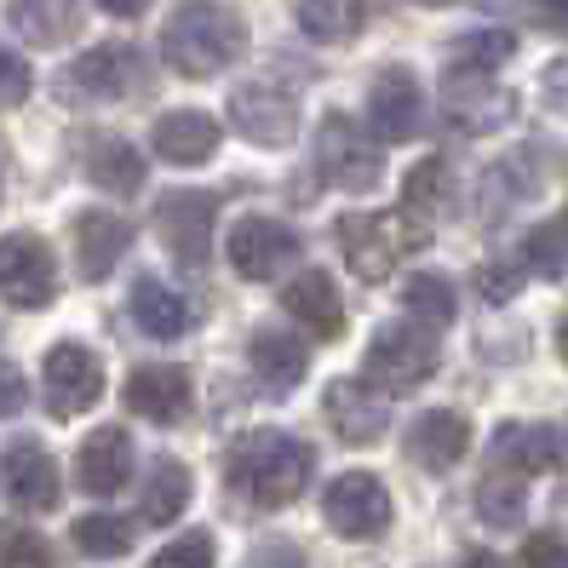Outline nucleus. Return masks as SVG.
Segmentation results:
<instances>
[{
    "label": "nucleus",
    "mask_w": 568,
    "mask_h": 568,
    "mask_svg": "<svg viewBox=\"0 0 568 568\" xmlns=\"http://www.w3.org/2000/svg\"><path fill=\"white\" fill-rule=\"evenodd\" d=\"M523 511H528V488H523V477H483L477 483V517L488 523V528H517L523 523Z\"/></svg>",
    "instance_id": "34"
},
{
    "label": "nucleus",
    "mask_w": 568,
    "mask_h": 568,
    "mask_svg": "<svg viewBox=\"0 0 568 568\" xmlns=\"http://www.w3.org/2000/svg\"><path fill=\"white\" fill-rule=\"evenodd\" d=\"M242 52H247V23L230 7H213V0L179 7L161 29V58L173 63L184 81H207V75L230 70Z\"/></svg>",
    "instance_id": "2"
},
{
    "label": "nucleus",
    "mask_w": 568,
    "mask_h": 568,
    "mask_svg": "<svg viewBox=\"0 0 568 568\" xmlns=\"http://www.w3.org/2000/svg\"><path fill=\"white\" fill-rule=\"evenodd\" d=\"M132 247V224L110 207H87L75 219V276L81 282H104L115 264L126 258Z\"/></svg>",
    "instance_id": "19"
},
{
    "label": "nucleus",
    "mask_w": 568,
    "mask_h": 568,
    "mask_svg": "<svg viewBox=\"0 0 568 568\" xmlns=\"http://www.w3.org/2000/svg\"><path fill=\"white\" fill-rule=\"evenodd\" d=\"M448 207H454V166L443 155H430V161H419L414 173L403 179V207H396V219H403L408 236L425 247L430 230L448 219Z\"/></svg>",
    "instance_id": "17"
},
{
    "label": "nucleus",
    "mask_w": 568,
    "mask_h": 568,
    "mask_svg": "<svg viewBox=\"0 0 568 568\" xmlns=\"http://www.w3.org/2000/svg\"><path fill=\"white\" fill-rule=\"evenodd\" d=\"M465 448H471V425H465V414H454V408H430L408 430V454H414V465H425V471H454V465L465 459Z\"/></svg>",
    "instance_id": "24"
},
{
    "label": "nucleus",
    "mask_w": 568,
    "mask_h": 568,
    "mask_svg": "<svg viewBox=\"0 0 568 568\" xmlns=\"http://www.w3.org/2000/svg\"><path fill=\"white\" fill-rule=\"evenodd\" d=\"M224 253H230V264H236V276H247V282H276V276H287V264L298 258V236H293L287 224H276V219L247 213V219L230 224Z\"/></svg>",
    "instance_id": "10"
},
{
    "label": "nucleus",
    "mask_w": 568,
    "mask_h": 568,
    "mask_svg": "<svg viewBox=\"0 0 568 568\" xmlns=\"http://www.w3.org/2000/svg\"><path fill=\"white\" fill-rule=\"evenodd\" d=\"M36 92V75H29V63L0 41V110H18L23 98Z\"/></svg>",
    "instance_id": "39"
},
{
    "label": "nucleus",
    "mask_w": 568,
    "mask_h": 568,
    "mask_svg": "<svg viewBox=\"0 0 568 568\" xmlns=\"http://www.w3.org/2000/svg\"><path fill=\"white\" fill-rule=\"evenodd\" d=\"M247 356H253L258 385L271 390V396H287L298 379L311 374V345L293 339V333H282V327H258L253 345H247Z\"/></svg>",
    "instance_id": "25"
},
{
    "label": "nucleus",
    "mask_w": 568,
    "mask_h": 568,
    "mask_svg": "<svg viewBox=\"0 0 568 568\" xmlns=\"http://www.w3.org/2000/svg\"><path fill=\"white\" fill-rule=\"evenodd\" d=\"M419 7H454V0H419Z\"/></svg>",
    "instance_id": "47"
},
{
    "label": "nucleus",
    "mask_w": 568,
    "mask_h": 568,
    "mask_svg": "<svg viewBox=\"0 0 568 568\" xmlns=\"http://www.w3.org/2000/svg\"><path fill=\"white\" fill-rule=\"evenodd\" d=\"M459 568H506V562H499L494 551H465V562Z\"/></svg>",
    "instance_id": "45"
},
{
    "label": "nucleus",
    "mask_w": 568,
    "mask_h": 568,
    "mask_svg": "<svg viewBox=\"0 0 568 568\" xmlns=\"http://www.w3.org/2000/svg\"><path fill=\"white\" fill-rule=\"evenodd\" d=\"M219 562V540L202 528V534H184V540H173V546H161L155 557H150V568H213Z\"/></svg>",
    "instance_id": "38"
},
{
    "label": "nucleus",
    "mask_w": 568,
    "mask_h": 568,
    "mask_svg": "<svg viewBox=\"0 0 568 568\" xmlns=\"http://www.w3.org/2000/svg\"><path fill=\"white\" fill-rule=\"evenodd\" d=\"M557 351H562V362H568V316H562V327H557Z\"/></svg>",
    "instance_id": "46"
},
{
    "label": "nucleus",
    "mask_w": 568,
    "mask_h": 568,
    "mask_svg": "<svg viewBox=\"0 0 568 568\" xmlns=\"http://www.w3.org/2000/svg\"><path fill=\"white\" fill-rule=\"evenodd\" d=\"M41 385H47V414L52 419H75L87 414L98 396H104V367L87 345H52L47 351V367H41Z\"/></svg>",
    "instance_id": "11"
},
{
    "label": "nucleus",
    "mask_w": 568,
    "mask_h": 568,
    "mask_svg": "<svg viewBox=\"0 0 568 568\" xmlns=\"http://www.w3.org/2000/svg\"><path fill=\"white\" fill-rule=\"evenodd\" d=\"M0 298L18 311H47L58 298V258L36 230L0 236Z\"/></svg>",
    "instance_id": "7"
},
{
    "label": "nucleus",
    "mask_w": 568,
    "mask_h": 568,
    "mask_svg": "<svg viewBox=\"0 0 568 568\" xmlns=\"http://www.w3.org/2000/svg\"><path fill=\"white\" fill-rule=\"evenodd\" d=\"M132 81H139V52L132 47H87L75 63H70V87L75 98H87V104H110V98H126Z\"/></svg>",
    "instance_id": "21"
},
{
    "label": "nucleus",
    "mask_w": 568,
    "mask_h": 568,
    "mask_svg": "<svg viewBox=\"0 0 568 568\" xmlns=\"http://www.w3.org/2000/svg\"><path fill=\"white\" fill-rule=\"evenodd\" d=\"M282 311L311 333V339H339L345 333V305H339V287H333L327 271H305L282 287Z\"/></svg>",
    "instance_id": "22"
},
{
    "label": "nucleus",
    "mask_w": 568,
    "mask_h": 568,
    "mask_svg": "<svg viewBox=\"0 0 568 568\" xmlns=\"http://www.w3.org/2000/svg\"><path fill=\"white\" fill-rule=\"evenodd\" d=\"M98 7H104L110 18H139V12L150 7V0H98Z\"/></svg>",
    "instance_id": "44"
},
{
    "label": "nucleus",
    "mask_w": 568,
    "mask_h": 568,
    "mask_svg": "<svg viewBox=\"0 0 568 568\" xmlns=\"http://www.w3.org/2000/svg\"><path fill=\"white\" fill-rule=\"evenodd\" d=\"M75 483H81L87 494H98V499L132 483V437H126L121 425H104V430H92V437L81 443V454H75Z\"/></svg>",
    "instance_id": "23"
},
{
    "label": "nucleus",
    "mask_w": 568,
    "mask_h": 568,
    "mask_svg": "<svg viewBox=\"0 0 568 568\" xmlns=\"http://www.w3.org/2000/svg\"><path fill=\"white\" fill-rule=\"evenodd\" d=\"M437 110H443L448 126L483 139V132H499V126L517 115V92L499 87V81L483 75V70H459V63H454V70L437 81Z\"/></svg>",
    "instance_id": "6"
},
{
    "label": "nucleus",
    "mask_w": 568,
    "mask_h": 568,
    "mask_svg": "<svg viewBox=\"0 0 568 568\" xmlns=\"http://www.w3.org/2000/svg\"><path fill=\"white\" fill-rule=\"evenodd\" d=\"M333 242H339V253H345L356 282H385L396 264H403V253L419 247L408 236V224L385 219V213H345L339 224H333Z\"/></svg>",
    "instance_id": "5"
},
{
    "label": "nucleus",
    "mask_w": 568,
    "mask_h": 568,
    "mask_svg": "<svg viewBox=\"0 0 568 568\" xmlns=\"http://www.w3.org/2000/svg\"><path fill=\"white\" fill-rule=\"evenodd\" d=\"M155 236L166 242L179 271H207L213 253V195L202 190H166L155 202Z\"/></svg>",
    "instance_id": "9"
},
{
    "label": "nucleus",
    "mask_w": 568,
    "mask_h": 568,
    "mask_svg": "<svg viewBox=\"0 0 568 568\" xmlns=\"http://www.w3.org/2000/svg\"><path fill=\"white\" fill-rule=\"evenodd\" d=\"M132 322H139L150 339H179L190 327V305H184V293H173L166 282L139 276L132 282Z\"/></svg>",
    "instance_id": "28"
},
{
    "label": "nucleus",
    "mask_w": 568,
    "mask_h": 568,
    "mask_svg": "<svg viewBox=\"0 0 568 568\" xmlns=\"http://www.w3.org/2000/svg\"><path fill=\"white\" fill-rule=\"evenodd\" d=\"M511 52H517L511 29H471V36L454 41V63H459V70H483V75H494Z\"/></svg>",
    "instance_id": "35"
},
{
    "label": "nucleus",
    "mask_w": 568,
    "mask_h": 568,
    "mask_svg": "<svg viewBox=\"0 0 568 568\" xmlns=\"http://www.w3.org/2000/svg\"><path fill=\"white\" fill-rule=\"evenodd\" d=\"M0 568H52V551L36 528L0 523Z\"/></svg>",
    "instance_id": "37"
},
{
    "label": "nucleus",
    "mask_w": 568,
    "mask_h": 568,
    "mask_svg": "<svg viewBox=\"0 0 568 568\" xmlns=\"http://www.w3.org/2000/svg\"><path fill=\"white\" fill-rule=\"evenodd\" d=\"M523 271H528L523 258L517 264H483V271H477V293L488 298V305H506L511 293H523Z\"/></svg>",
    "instance_id": "40"
},
{
    "label": "nucleus",
    "mask_w": 568,
    "mask_h": 568,
    "mask_svg": "<svg viewBox=\"0 0 568 568\" xmlns=\"http://www.w3.org/2000/svg\"><path fill=\"white\" fill-rule=\"evenodd\" d=\"M23 403H29V385H23V374H18V362L0 356V419H12Z\"/></svg>",
    "instance_id": "42"
},
{
    "label": "nucleus",
    "mask_w": 568,
    "mask_h": 568,
    "mask_svg": "<svg viewBox=\"0 0 568 568\" xmlns=\"http://www.w3.org/2000/svg\"><path fill=\"white\" fill-rule=\"evenodd\" d=\"M523 264L534 276H546V282L568 276V213L528 230V236H523Z\"/></svg>",
    "instance_id": "33"
},
{
    "label": "nucleus",
    "mask_w": 568,
    "mask_h": 568,
    "mask_svg": "<svg viewBox=\"0 0 568 568\" xmlns=\"http://www.w3.org/2000/svg\"><path fill=\"white\" fill-rule=\"evenodd\" d=\"M488 459H494V471H506V477H540V471H551V465L562 459V437L551 425H540V419L534 425L511 419V425L494 430Z\"/></svg>",
    "instance_id": "20"
},
{
    "label": "nucleus",
    "mask_w": 568,
    "mask_h": 568,
    "mask_svg": "<svg viewBox=\"0 0 568 568\" xmlns=\"http://www.w3.org/2000/svg\"><path fill=\"white\" fill-rule=\"evenodd\" d=\"M190 506V465L184 459H155L150 477H144V494H139V517L144 523H179Z\"/></svg>",
    "instance_id": "30"
},
{
    "label": "nucleus",
    "mask_w": 568,
    "mask_h": 568,
    "mask_svg": "<svg viewBox=\"0 0 568 568\" xmlns=\"http://www.w3.org/2000/svg\"><path fill=\"white\" fill-rule=\"evenodd\" d=\"M367 121H374V139L379 144H414L425 132V92L419 75L390 63V70L367 87Z\"/></svg>",
    "instance_id": "12"
},
{
    "label": "nucleus",
    "mask_w": 568,
    "mask_h": 568,
    "mask_svg": "<svg viewBox=\"0 0 568 568\" xmlns=\"http://www.w3.org/2000/svg\"><path fill=\"white\" fill-rule=\"evenodd\" d=\"M224 471H230V488L242 499H253L258 511H282L311 488L316 454H311V443H298L293 430L264 425V430H247V437L230 448Z\"/></svg>",
    "instance_id": "1"
},
{
    "label": "nucleus",
    "mask_w": 568,
    "mask_h": 568,
    "mask_svg": "<svg viewBox=\"0 0 568 568\" xmlns=\"http://www.w3.org/2000/svg\"><path fill=\"white\" fill-rule=\"evenodd\" d=\"M219 139H224V132H219V121L207 110H166L150 126V150L166 166H202V161H213Z\"/></svg>",
    "instance_id": "18"
},
{
    "label": "nucleus",
    "mask_w": 568,
    "mask_h": 568,
    "mask_svg": "<svg viewBox=\"0 0 568 568\" xmlns=\"http://www.w3.org/2000/svg\"><path fill=\"white\" fill-rule=\"evenodd\" d=\"M0 494L12 499L18 511L29 517H41L52 511L58 499H63V471H58V459L41 448V443H12L7 454H0Z\"/></svg>",
    "instance_id": "13"
},
{
    "label": "nucleus",
    "mask_w": 568,
    "mask_h": 568,
    "mask_svg": "<svg viewBox=\"0 0 568 568\" xmlns=\"http://www.w3.org/2000/svg\"><path fill=\"white\" fill-rule=\"evenodd\" d=\"M81 150H87V179L104 195H139L144 190L150 161L126 139H115V132H92V139H81Z\"/></svg>",
    "instance_id": "26"
},
{
    "label": "nucleus",
    "mask_w": 568,
    "mask_h": 568,
    "mask_svg": "<svg viewBox=\"0 0 568 568\" xmlns=\"http://www.w3.org/2000/svg\"><path fill=\"white\" fill-rule=\"evenodd\" d=\"M322 414L333 425V437L351 443V448H374L385 437V419H390V396H379L367 379H333L322 390Z\"/></svg>",
    "instance_id": "14"
},
{
    "label": "nucleus",
    "mask_w": 568,
    "mask_h": 568,
    "mask_svg": "<svg viewBox=\"0 0 568 568\" xmlns=\"http://www.w3.org/2000/svg\"><path fill=\"white\" fill-rule=\"evenodd\" d=\"M367 23V0H298V29L316 47H345L362 36Z\"/></svg>",
    "instance_id": "29"
},
{
    "label": "nucleus",
    "mask_w": 568,
    "mask_h": 568,
    "mask_svg": "<svg viewBox=\"0 0 568 568\" xmlns=\"http://www.w3.org/2000/svg\"><path fill=\"white\" fill-rule=\"evenodd\" d=\"M230 121H236V132H242L247 144L282 150V144H293V132H298V104H293L282 87L253 81V87L230 92Z\"/></svg>",
    "instance_id": "15"
},
{
    "label": "nucleus",
    "mask_w": 568,
    "mask_h": 568,
    "mask_svg": "<svg viewBox=\"0 0 568 568\" xmlns=\"http://www.w3.org/2000/svg\"><path fill=\"white\" fill-rule=\"evenodd\" d=\"M7 18L29 47H63L81 29V0H7Z\"/></svg>",
    "instance_id": "27"
},
{
    "label": "nucleus",
    "mask_w": 568,
    "mask_h": 568,
    "mask_svg": "<svg viewBox=\"0 0 568 568\" xmlns=\"http://www.w3.org/2000/svg\"><path fill=\"white\" fill-rule=\"evenodd\" d=\"M534 18H540V29H551V36H568V0H528Z\"/></svg>",
    "instance_id": "43"
},
{
    "label": "nucleus",
    "mask_w": 568,
    "mask_h": 568,
    "mask_svg": "<svg viewBox=\"0 0 568 568\" xmlns=\"http://www.w3.org/2000/svg\"><path fill=\"white\" fill-rule=\"evenodd\" d=\"M403 311H408V322L425 327V333L454 327V316H459L454 282H448L443 271H419V276H408V282H403Z\"/></svg>",
    "instance_id": "31"
},
{
    "label": "nucleus",
    "mask_w": 568,
    "mask_h": 568,
    "mask_svg": "<svg viewBox=\"0 0 568 568\" xmlns=\"http://www.w3.org/2000/svg\"><path fill=\"white\" fill-rule=\"evenodd\" d=\"M437 339L414 322H385L374 327V339L362 351V379L374 385L379 396H408L419 390L430 374H437Z\"/></svg>",
    "instance_id": "3"
},
{
    "label": "nucleus",
    "mask_w": 568,
    "mask_h": 568,
    "mask_svg": "<svg viewBox=\"0 0 568 568\" xmlns=\"http://www.w3.org/2000/svg\"><path fill=\"white\" fill-rule=\"evenodd\" d=\"M322 517L339 540H379L390 528V494L374 471H339L322 488Z\"/></svg>",
    "instance_id": "8"
},
{
    "label": "nucleus",
    "mask_w": 568,
    "mask_h": 568,
    "mask_svg": "<svg viewBox=\"0 0 568 568\" xmlns=\"http://www.w3.org/2000/svg\"><path fill=\"white\" fill-rule=\"evenodd\" d=\"M132 540H139V523L132 517H115V511H87L75 517V546L87 557H126Z\"/></svg>",
    "instance_id": "32"
},
{
    "label": "nucleus",
    "mask_w": 568,
    "mask_h": 568,
    "mask_svg": "<svg viewBox=\"0 0 568 568\" xmlns=\"http://www.w3.org/2000/svg\"><path fill=\"white\" fill-rule=\"evenodd\" d=\"M517 568H568V540L562 534H528Z\"/></svg>",
    "instance_id": "41"
},
{
    "label": "nucleus",
    "mask_w": 568,
    "mask_h": 568,
    "mask_svg": "<svg viewBox=\"0 0 568 568\" xmlns=\"http://www.w3.org/2000/svg\"><path fill=\"white\" fill-rule=\"evenodd\" d=\"M316 173L333 184V190H374L379 173H385V155H379V139L367 132L356 115H322L316 121Z\"/></svg>",
    "instance_id": "4"
},
{
    "label": "nucleus",
    "mask_w": 568,
    "mask_h": 568,
    "mask_svg": "<svg viewBox=\"0 0 568 568\" xmlns=\"http://www.w3.org/2000/svg\"><path fill=\"white\" fill-rule=\"evenodd\" d=\"M534 190H540V161H534V155L499 161L494 173H488V184H483V195L494 202V213H499V207H511V202H523V195H534Z\"/></svg>",
    "instance_id": "36"
},
{
    "label": "nucleus",
    "mask_w": 568,
    "mask_h": 568,
    "mask_svg": "<svg viewBox=\"0 0 568 568\" xmlns=\"http://www.w3.org/2000/svg\"><path fill=\"white\" fill-rule=\"evenodd\" d=\"M121 396H126V408L139 414V419H150V425H179L184 414H190V374L184 367H173V362H144V367H132L126 374V385H121Z\"/></svg>",
    "instance_id": "16"
}]
</instances>
